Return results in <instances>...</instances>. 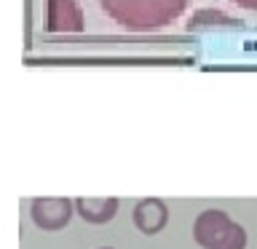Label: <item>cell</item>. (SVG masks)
I'll use <instances>...</instances> for the list:
<instances>
[{"label": "cell", "mask_w": 257, "mask_h": 249, "mask_svg": "<svg viewBox=\"0 0 257 249\" xmlns=\"http://www.w3.org/2000/svg\"><path fill=\"white\" fill-rule=\"evenodd\" d=\"M118 27L128 32H158L185 14L190 0H96Z\"/></svg>", "instance_id": "cell-1"}, {"label": "cell", "mask_w": 257, "mask_h": 249, "mask_svg": "<svg viewBox=\"0 0 257 249\" xmlns=\"http://www.w3.org/2000/svg\"><path fill=\"white\" fill-rule=\"evenodd\" d=\"M193 241L201 249H246V230L222 209H204L193 222Z\"/></svg>", "instance_id": "cell-2"}, {"label": "cell", "mask_w": 257, "mask_h": 249, "mask_svg": "<svg viewBox=\"0 0 257 249\" xmlns=\"http://www.w3.org/2000/svg\"><path fill=\"white\" fill-rule=\"evenodd\" d=\"M75 212V201L62 198V196H40L32 198L30 217L40 230H62L67 228Z\"/></svg>", "instance_id": "cell-3"}, {"label": "cell", "mask_w": 257, "mask_h": 249, "mask_svg": "<svg viewBox=\"0 0 257 249\" xmlns=\"http://www.w3.org/2000/svg\"><path fill=\"white\" fill-rule=\"evenodd\" d=\"M132 220H134L140 233L156 236V233H161L169 222V206H166V201H161V198H142V201H137Z\"/></svg>", "instance_id": "cell-4"}, {"label": "cell", "mask_w": 257, "mask_h": 249, "mask_svg": "<svg viewBox=\"0 0 257 249\" xmlns=\"http://www.w3.org/2000/svg\"><path fill=\"white\" fill-rule=\"evenodd\" d=\"M83 11L75 0H48V32H80Z\"/></svg>", "instance_id": "cell-5"}, {"label": "cell", "mask_w": 257, "mask_h": 249, "mask_svg": "<svg viewBox=\"0 0 257 249\" xmlns=\"http://www.w3.org/2000/svg\"><path fill=\"white\" fill-rule=\"evenodd\" d=\"M75 212L91 225H104L110 220H115L118 214V198H75Z\"/></svg>", "instance_id": "cell-6"}, {"label": "cell", "mask_w": 257, "mask_h": 249, "mask_svg": "<svg viewBox=\"0 0 257 249\" xmlns=\"http://www.w3.org/2000/svg\"><path fill=\"white\" fill-rule=\"evenodd\" d=\"M212 24H225V27H230L233 19H228L225 14L220 11H212V8H204V11H198L193 19L188 22V30H201V27H212Z\"/></svg>", "instance_id": "cell-7"}, {"label": "cell", "mask_w": 257, "mask_h": 249, "mask_svg": "<svg viewBox=\"0 0 257 249\" xmlns=\"http://www.w3.org/2000/svg\"><path fill=\"white\" fill-rule=\"evenodd\" d=\"M228 3H236L241 8H246V11H257V0H228Z\"/></svg>", "instance_id": "cell-8"}, {"label": "cell", "mask_w": 257, "mask_h": 249, "mask_svg": "<svg viewBox=\"0 0 257 249\" xmlns=\"http://www.w3.org/2000/svg\"><path fill=\"white\" fill-rule=\"evenodd\" d=\"M99 249H112V246H99Z\"/></svg>", "instance_id": "cell-9"}]
</instances>
